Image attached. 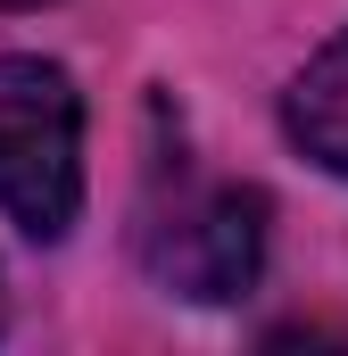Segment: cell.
I'll use <instances>...</instances> for the list:
<instances>
[{
  "instance_id": "cell-1",
  "label": "cell",
  "mask_w": 348,
  "mask_h": 356,
  "mask_svg": "<svg viewBox=\"0 0 348 356\" xmlns=\"http://www.w3.org/2000/svg\"><path fill=\"white\" fill-rule=\"evenodd\" d=\"M84 207V91L50 58H0V216L25 241H67Z\"/></svg>"
},
{
  "instance_id": "cell-2",
  "label": "cell",
  "mask_w": 348,
  "mask_h": 356,
  "mask_svg": "<svg viewBox=\"0 0 348 356\" xmlns=\"http://www.w3.org/2000/svg\"><path fill=\"white\" fill-rule=\"evenodd\" d=\"M150 273L166 282L174 298H199V307H224L241 298L265 266V191L249 182H207V191H182L174 207L150 216L141 232Z\"/></svg>"
},
{
  "instance_id": "cell-3",
  "label": "cell",
  "mask_w": 348,
  "mask_h": 356,
  "mask_svg": "<svg viewBox=\"0 0 348 356\" xmlns=\"http://www.w3.org/2000/svg\"><path fill=\"white\" fill-rule=\"evenodd\" d=\"M282 133L324 175H348V25L290 75V91H282Z\"/></svg>"
},
{
  "instance_id": "cell-4",
  "label": "cell",
  "mask_w": 348,
  "mask_h": 356,
  "mask_svg": "<svg viewBox=\"0 0 348 356\" xmlns=\"http://www.w3.org/2000/svg\"><path fill=\"white\" fill-rule=\"evenodd\" d=\"M0 8H42V0H0Z\"/></svg>"
}]
</instances>
